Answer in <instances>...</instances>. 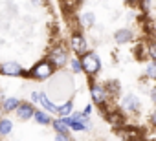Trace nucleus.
<instances>
[{
  "label": "nucleus",
  "mask_w": 156,
  "mask_h": 141,
  "mask_svg": "<svg viewBox=\"0 0 156 141\" xmlns=\"http://www.w3.org/2000/svg\"><path fill=\"white\" fill-rule=\"evenodd\" d=\"M81 57H83V68L87 70L88 74H96L98 70H99L101 60H99V57H98L94 51H85Z\"/></svg>",
  "instance_id": "f257e3e1"
},
{
  "label": "nucleus",
  "mask_w": 156,
  "mask_h": 141,
  "mask_svg": "<svg viewBox=\"0 0 156 141\" xmlns=\"http://www.w3.org/2000/svg\"><path fill=\"white\" fill-rule=\"evenodd\" d=\"M51 72H53V66H51L50 62H42V64H39V66L33 68L31 75L37 77V79H46V77L51 75Z\"/></svg>",
  "instance_id": "f03ea898"
},
{
  "label": "nucleus",
  "mask_w": 156,
  "mask_h": 141,
  "mask_svg": "<svg viewBox=\"0 0 156 141\" xmlns=\"http://www.w3.org/2000/svg\"><path fill=\"white\" fill-rule=\"evenodd\" d=\"M72 48H73V51H77L79 55H83V53L87 51V42H85V39H83L81 35H73V37H72Z\"/></svg>",
  "instance_id": "7ed1b4c3"
},
{
  "label": "nucleus",
  "mask_w": 156,
  "mask_h": 141,
  "mask_svg": "<svg viewBox=\"0 0 156 141\" xmlns=\"http://www.w3.org/2000/svg\"><path fill=\"white\" fill-rule=\"evenodd\" d=\"M33 106L30 105V103H19V106H17V114H19V117H22V119H30L31 115H33Z\"/></svg>",
  "instance_id": "20e7f679"
},
{
  "label": "nucleus",
  "mask_w": 156,
  "mask_h": 141,
  "mask_svg": "<svg viewBox=\"0 0 156 141\" xmlns=\"http://www.w3.org/2000/svg\"><path fill=\"white\" fill-rule=\"evenodd\" d=\"M118 136L119 137H123L125 141H136L138 137H140V130H136V128H119L118 130Z\"/></svg>",
  "instance_id": "39448f33"
},
{
  "label": "nucleus",
  "mask_w": 156,
  "mask_h": 141,
  "mask_svg": "<svg viewBox=\"0 0 156 141\" xmlns=\"http://www.w3.org/2000/svg\"><path fill=\"white\" fill-rule=\"evenodd\" d=\"M0 70H2L4 74H8V75H20L22 74V68L19 64H15V62H8V64H4Z\"/></svg>",
  "instance_id": "423d86ee"
},
{
  "label": "nucleus",
  "mask_w": 156,
  "mask_h": 141,
  "mask_svg": "<svg viewBox=\"0 0 156 141\" xmlns=\"http://www.w3.org/2000/svg\"><path fill=\"white\" fill-rule=\"evenodd\" d=\"M51 60H53V64H55V66H61V64H64V62H66V51H64L62 48L55 50V51L51 53Z\"/></svg>",
  "instance_id": "0eeeda50"
},
{
  "label": "nucleus",
  "mask_w": 156,
  "mask_h": 141,
  "mask_svg": "<svg viewBox=\"0 0 156 141\" xmlns=\"http://www.w3.org/2000/svg\"><path fill=\"white\" fill-rule=\"evenodd\" d=\"M107 115V119H108V123H112L114 126H125V119H123V115H119V114H105Z\"/></svg>",
  "instance_id": "6e6552de"
},
{
  "label": "nucleus",
  "mask_w": 156,
  "mask_h": 141,
  "mask_svg": "<svg viewBox=\"0 0 156 141\" xmlns=\"http://www.w3.org/2000/svg\"><path fill=\"white\" fill-rule=\"evenodd\" d=\"M105 95H107L105 94V88H101V86H94L92 88V97H94L96 103H99V105L105 103Z\"/></svg>",
  "instance_id": "1a4fd4ad"
},
{
  "label": "nucleus",
  "mask_w": 156,
  "mask_h": 141,
  "mask_svg": "<svg viewBox=\"0 0 156 141\" xmlns=\"http://www.w3.org/2000/svg\"><path fill=\"white\" fill-rule=\"evenodd\" d=\"M123 106H125L127 110H138L140 103H138V99H136L134 95H127V97L123 99Z\"/></svg>",
  "instance_id": "9d476101"
},
{
  "label": "nucleus",
  "mask_w": 156,
  "mask_h": 141,
  "mask_svg": "<svg viewBox=\"0 0 156 141\" xmlns=\"http://www.w3.org/2000/svg\"><path fill=\"white\" fill-rule=\"evenodd\" d=\"M11 130H13V123L9 119H2V121H0V134H2V136H8Z\"/></svg>",
  "instance_id": "9b49d317"
},
{
  "label": "nucleus",
  "mask_w": 156,
  "mask_h": 141,
  "mask_svg": "<svg viewBox=\"0 0 156 141\" xmlns=\"http://www.w3.org/2000/svg\"><path fill=\"white\" fill-rule=\"evenodd\" d=\"M114 39H116V42H127L129 39H130V31H127V29H119V31H116V35H114Z\"/></svg>",
  "instance_id": "f8f14e48"
},
{
  "label": "nucleus",
  "mask_w": 156,
  "mask_h": 141,
  "mask_svg": "<svg viewBox=\"0 0 156 141\" xmlns=\"http://www.w3.org/2000/svg\"><path fill=\"white\" fill-rule=\"evenodd\" d=\"M39 101L42 103V106H44L46 110H50V112H57V106H55V105H51V103L48 101V97H46V95L39 94Z\"/></svg>",
  "instance_id": "ddd939ff"
},
{
  "label": "nucleus",
  "mask_w": 156,
  "mask_h": 141,
  "mask_svg": "<svg viewBox=\"0 0 156 141\" xmlns=\"http://www.w3.org/2000/svg\"><path fill=\"white\" fill-rule=\"evenodd\" d=\"M33 115H35L37 123H42V125H48V123H50V117H48L42 110H35V112H33Z\"/></svg>",
  "instance_id": "4468645a"
},
{
  "label": "nucleus",
  "mask_w": 156,
  "mask_h": 141,
  "mask_svg": "<svg viewBox=\"0 0 156 141\" xmlns=\"http://www.w3.org/2000/svg\"><path fill=\"white\" fill-rule=\"evenodd\" d=\"M17 106H19V101H17L15 97H9V99L4 101V110H8V112H9V110H15Z\"/></svg>",
  "instance_id": "2eb2a0df"
},
{
  "label": "nucleus",
  "mask_w": 156,
  "mask_h": 141,
  "mask_svg": "<svg viewBox=\"0 0 156 141\" xmlns=\"http://www.w3.org/2000/svg\"><path fill=\"white\" fill-rule=\"evenodd\" d=\"M53 126L57 128V132H59V134H64V136H68V126H66V125H62V121H61V119L53 121Z\"/></svg>",
  "instance_id": "dca6fc26"
},
{
  "label": "nucleus",
  "mask_w": 156,
  "mask_h": 141,
  "mask_svg": "<svg viewBox=\"0 0 156 141\" xmlns=\"http://www.w3.org/2000/svg\"><path fill=\"white\" fill-rule=\"evenodd\" d=\"M57 112L64 117V115H68L70 112H72V103H66V105H62V106H57Z\"/></svg>",
  "instance_id": "f3484780"
},
{
  "label": "nucleus",
  "mask_w": 156,
  "mask_h": 141,
  "mask_svg": "<svg viewBox=\"0 0 156 141\" xmlns=\"http://www.w3.org/2000/svg\"><path fill=\"white\" fill-rule=\"evenodd\" d=\"M72 70H73V72H81V62L79 60H72Z\"/></svg>",
  "instance_id": "a211bd4d"
},
{
  "label": "nucleus",
  "mask_w": 156,
  "mask_h": 141,
  "mask_svg": "<svg viewBox=\"0 0 156 141\" xmlns=\"http://www.w3.org/2000/svg\"><path fill=\"white\" fill-rule=\"evenodd\" d=\"M72 137L70 136H64V134H57L55 136V141H70Z\"/></svg>",
  "instance_id": "6ab92c4d"
},
{
  "label": "nucleus",
  "mask_w": 156,
  "mask_h": 141,
  "mask_svg": "<svg viewBox=\"0 0 156 141\" xmlns=\"http://www.w3.org/2000/svg\"><path fill=\"white\" fill-rule=\"evenodd\" d=\"M147 72H149V77H154V66H152V64L149 66V70H147Z\"/></svg>",
  "instance_id": "aec40b11"
},
{
  "label": "nucleus",
  "mask_w": 156,
  "mask_h": 141,
  "mask_svg": "<svg viewBox=\"0 0 156 141\" xmlns=\"http://www.w3.org/2000/svg\"><path fill=\"white\" fill-rule=\"evenodd\" d=\"M33 2H35V4H37V2H42V0H33Z\"/></svg>",
  "instance_id": "412c9836"
},
{
  "label": "nucleus",
  "mask_w": 156,
  "mask_h": 141,
  "mask_svg": "<svg viewBox=\"0 0 156 141\" xmlns=\"http://www.w3.org/2000/svg\"><path fill=\"white\" fill-rule=\"evenodd\" d=\"M136 141H141V139H136Z\"/></svg>",
  "instance_id": "4be33fe9"
},
{
  "label": "nucleus",
  "mask_w": 156,
  "mask_h": 141,
  "mask_svg": "<svg viewBox=\"0 0 156 141\" xmlns=\"http://www.w3.org/2000/svg\"><path fill=\"white\" fill-rule=\"evenodd\" d=\"M130 2H134V0H130Z\"/></svg>",
  "instance_id": "5701e85b"
}]
</instances>
